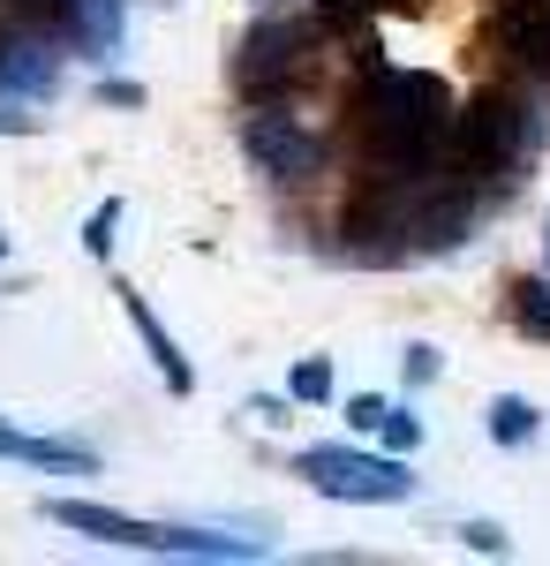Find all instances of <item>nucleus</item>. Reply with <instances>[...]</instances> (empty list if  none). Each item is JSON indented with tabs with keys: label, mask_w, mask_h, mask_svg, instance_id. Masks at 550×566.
<instances>
[{
	"label": "nucleus",
	"mask_w": 550,
	"mask_h": 566,
	"mask_svg": "<svg viewBox=\"0 0 550 566\" xmlns=\"http://www.w3.org/2000/svg\"><path fill=\"white\" fill-rule=\"evenodd\" d=\"M347 114H355V159H362V175H437L445 167V151H453V91L437 84L430 69H392L370 53V69H362V84L347 98Z\"/></svg>",
	"instance_id": "f257e3e1"
},
{
	"label": "nucleus",
	"mask_w": 550,
	"mask_h": 566,
	"mask_svg": "<svg viewBox=\"0 0 550 566\" xmlns=\"http://www.w3.org/2000/svg\"><path fill=\"white\" fill-rule=\"evenodd\" d=\"M550 144V98L536 91V76H498V84H483L467 98L461 114H453V151H445V167L461 181H520V167L536 159Z\"/></svg>",
	"instance_id": "f03ea898"
},
{
	"label": "nucleus",
	"mask_w": 550,
	"mask_h": 566,
	"mask_svg": "<svg viewBox=\"0 0 550 566\" xmlns=\"http://www.w3.org/2000/svg\"><path fill=\"white\" fill-rule=\"evenodd\" d=\"M39 514L53 528L91 536V544H114V552H159V559H256V552H264L256 536H212V528L136 522V514H114V506H98V499H39Z\"/></svg>",
	"instance_id": "7ed1b4c3"
},
{
	"label": "nucleus",
	"mask_w": 550,
	"mask_h": 566,
	"mask_svg": "<svg viewBox=\"0 0 550 566\" xmlns=\"http://www.w3.org/2000/svg\"><path fill=\"white\" fill-rule=\"evenodd\" d=\"M317 31H325V15L309 8H279V15H256L242 45H234V91H242V106H287L309 76H317Z\"/></svg>",
	"instance_id": "20e7f679"
},
{
	"label": "nucleus",
	"mask_w": 550,
	"mask_h": 566,
	"mask_svg": "<svg viewBox=\"0 0 550 566\" xmlns=\"http://www.w3.org/2000/svg\"><path fill=\"white\" fill-rule=\"evenodd\" d=\"M295 469L317 499H339V506H400L415 491L400 453H362V446H302Z\"/></svg>",
	"instance_id": "39448f33"
},
{
	"label": "nucleus",
	"mask_w": 550,
	"mask_h": 566,
	"mask_svg": "<svg viewBox=\"0 0 550 566\" xmlns=\"http://www.w3.org/2000/svg\"><path fill=\"white\" fill-rule=\"evenodd\" d=\"M61 91V31L45 23H15L0 31V129H39V106Z\"/></svg>",
	"instance_id": "423d86ee"
},
{
	"label": "nucleus",
	"mask_w": 550,
	"mask_h": 566,
	"mask_svg": "<svg viewBox=\"0 0 550 566\" xmlns=\"http://www.w3.org/2000/svg\"><path fill=\"white\" fill-rule=\"evenodd\" d=\"M242 151L256 159V175H272L279 189L309 181L317 159H325V144L302 129V114H287V106H250L242 114Z\"/></svg>",
	"instance_id": "0eeeda50"
},
{
	"label": "nucleus",
	"mask_w": 550,
	"mask_h": 566,
	"mask_svg": "<svg viewBox=\"0 0 550 566\" xmlns=\"http://www.w3.org/2000/svg\"><path fill=\"white\" fill-rule=\"evenodd\" d=\"M483 39L498 53L506 76H550V0H490L483 15Z\"/></svg>",
	"instance_id": "6e6552de"
},
{
	"label": "nucleus",
	"mask_w": 550,
	"mask_h": 566,
	"mask_svg": "<svg viewBox=\"0 0 550 566\" xmlns=\"http://www.w3.org/2000/svg\"><path fill=\"white\" fill-rule=\"evenodd\" d=\"M121 310H128V325H136V340L151 348V363H159V378H167V392H197V370H189V355H181V340H173L167 325H159V310L144 303L136 287H121Z\"/></svg>",
	"instance_id": "1a4fd4ad"
},
{
	"label": "nucleus",
	"mask_w": 550,
	"mask_h": 566,
	"mask_svg": "<svg viewBox=\"0 0 550 566\" xmlns=\"http://www.w3.org/2000/svg\"><path fill=\"white\" fill-rule=\"evenodd\" d=\"M0 461H31V469H53V476H91V469H98L84 446H61V438H31V431H15L8 416H0Z\"/></svg>",
	"instance_id": "9d476101"
},
{
	"label": "nucleus",
	"mask_w": 550,
	"mask_h": 566,
	"mask_svg": "<svg viewBox=\"0 0 550 566\" xmlns=\"http://www.w3.org/2000/svg\"><path fill=\"white\" fill-rule=\"evenodd\" d=\"M121 31H128V0H76V15H68V39L98 61L121 45Z\"/></svg>",
	"instance_id": "9b49d317"
},
{
	"label": "nucleus",
	"mask_w": 550,
	"mask_h": 566,
	"mask_svg": "<svg viewBox=\"0 0 550 566\" xmlns=\"http://www.w3.org/2000/svg\"><path fill=\"white\" fill-rule=\"evenodd\" d=\"M483 423H490L498 446H528V438L543 431V408H536V400H520V392H498V400L483 408Z\"/></svg>",
	"instance_id": "f8f14e48"
},
{
	"label": "nucleus",
	"mask_w": 550,
	"mask_h": 566,
	"mask_svg": "<svg viewBox=\"0 0 550 566\" xmlns=\"http://www.w3.org/2000/svg\"><path fill=\"white\" fill-rule=\"evenodd\" d=\"M506 310H512V325H520L528 340H550V280H512Z\"/></svg>",
	"instance_id": "ddd939ff"
},
{
	"label": "nucleus",
	"mask_w": 550,
	"mask_h": 566,
	"mask_svg": "<svg viewBox=\"0 0 550 566\" xmlns=\"http://www.w3.org/2000/svg\"><path fill=\"white\" fill-rule=\"evenodd\" d=\"M332 31H362V23H378V15H400V8H415V0H309Z\"/></svg>",
	"instance_id": "4468645a"
},
{
	"label": "nucleus",
	"mask_w": 550,
	"mask_h": 566,
	"mask_svg": "<svg viewBox=\"0 0 550 566\" xmlns=\"http://www.w3.org/2000/svg\"><path fill=\"white\" fill-rule=\"evenodd\" d=\"M287 392H295V400H332V363H325V355H302Z\"/></svg>",
	"instance_id": "2eb2a0df"
},
{
	"label": "nucleus",
	"mask_w": 550,
	"mask_h": 566,
	"mask_svg": "<svg viewBox=\"0 0 550 566\" xmlns=\"http://www.w3.org/2000/svg\"><path fill=\"white\" fill-rule=\"evenodd\" d=\"M378 438L392 446V453H415V446H423V416H408V408H384Z\"/></svg>",
	"instance_id": "dca6fc26"
},
{
	"label": "nucleus",
	"mask_w": 550,
	"mask_h": 566,
	"mask_svg": "<svg viewBox=\"0 0 550 566\" xmlns=\"http://www.w3.org/2000/svg\"><path fill=\"white\" fill-rule=\"evenodd\" d=\"M114 227H121V205L106 197V205L84 219V250H91V258H106V250H114Z\"/></svg>",
	"instance_id": "f3484780"
},
{
	"label": "nucleus",
	"mask_w": 550,
	"mask_h": 566,
	"mask_svg": "<svg viewBox=\"0 0 550 566\" xmlns=\"http://www.w3.org/2000/svg\"><path fill=\"white\" fill-rule=\"evenodd\" d=\"M400 370H408V378H415V386H430V378H437V370H445V363H437V348H430V340H415V348L400 355Z\"/></svg>",
	"instance_id": "a211bd4d"
},
{
	"label": "nucleus",
	"mask_w": 550,
	"mask_h": 566,
	"mask_svg": "<svg viewBox=\"0 0 550 566\" xmlns=\"http://www.w3.org/2000/svg\"><path fill=\"white\" fill-rule=\"evenodd\" d=\"M384 408H392V400L362 392V400H347V423H355V431H378V423H384Z\"/></svg>",
	"instance_id": "6ab92c4d"
},
{
	"label": "nucleus",
	"mask_w": 550,
	"mask_h": 566,
	"mask_svg": "<svg viewBox=\"0 0 550 566\" xmlns=\"http://www.w3.org/2000/svg\"><path fill=\"white\" fill-rule=\"evenodd\" d=\"M461 544H467V552H506V528H498V522H467Z\"/></svg>",
	"instance_id": "aec40b11"
},
{
	"label": "nucleus",
	"mask_w": 550,
	"mask_h": 566,
	"mask_svg": "<svg viewBox=\"0 0 550 566\" xmlns=\"http://www.w3.org/2000/svg\"><path fill=\"white\" fill-rule=\"evenodd\" d=\"M98 98H106V106H136L144 91H136V84H98Z\"/></svg>",
	"instance_id": "412c9836"
},
{
	"label": "nucleus",
	"mask_w": 550,
	"mask_h": 566,
	"mask_svg": "<svg viewBox=\"0 0 550 566\" xmlns=\"http://www.w3.org/2000/svg\"><path fill=\"white\" fill-rule=\"evenodd\" d=\"M0 258H8V234H0Z\"/></svg>",
	"instance_id": "4be33fe9"
}]
</instances>
